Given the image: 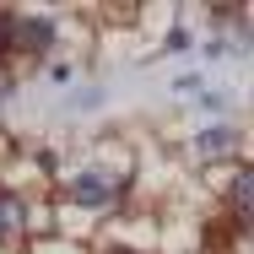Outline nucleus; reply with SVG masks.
Segmentation results:
<instances>
[{
    "mask_svg": "<svg viewBox=\"0 0 254 254\" xmlns=\"http://www.w3.org/2000/svg\"><path fill=\"white\" fill-rule=\"evenodd\" d=\"M114 190H119V179L108 173V168H87L76 184H70V195L81 205H103V200H114Z\"/></svg>",
    "mask_w": 254,
    "mask_h": 254,
    "instance_id": "f257e3e1",
    "label": "nucleus"
},
{
    "mask_svg": "<svg viewBox=\"0 0 254 254\" xmlns=\"http://www.w3.org/2000/svg\"><path fill=\"white\" fill-rule=\"evenodd\" d=\"M49 22H38V16H16V22H11V44H16V49H44V44H49Z\"/></svg>",
    "mask_w": 254,
    "mask_h": 254,
    "instance_id": "f03ea898",
    "label": "nucleus"
},
{
    "mask_svg": "<svg viewBox=\"0 0 254 254\" xmlns=\"http://www.w3.org/2000/svg\"><path fill=\"white\" fill-rule=\"evenodd\" d=\"M16 233H22V205L11 200V195H0V244L16 238Z\"/></svg>",
    "mask_w": 254,
    "mask_h": 254,
    "instance_id": "7ed1b4c3",
    "label": "nucleus"
},
{
    "mask_svg": "<svg viewBox=\"0 0 254 254\" xmlns=\"http://www.w3.org/2000/svg\"><path fill=\"white\" fill-rule=\"evenodd\" d=\"M227 146H233V135H227V125H211V130L200 135V157H222Z\"/></svg>",
    "mask_w": 254,
    "mask_h": 254,
    "instance_id": "20e7f679",
    "label": "nucleus"
},
{
    "mask_svg": "<svg viewBox=\"0 0 254 254\" xmlns=\"http://www.w3.org/2000/svg\"><path fill=\"white\" fill-rule=\"evenodd\" d=\"M249 195H254V173H238L233 179V211L238 216H249Z\"/></svg>",
    "mask_w": 254,
    "mask_h": 254,
    "instance_id": "39448f33",
    "label": "nucleus"
},
{
    "mask_svg": "<svg viewBox=\"0 0 254 254\" xmlns=\"http://www.w3.org/2000/svg\"><path fill=\"white\" fill-rule=\"evenodd\" d=\"M0 38H5V22H0Z\"/></svg>",
    "mask_w": 254,
    "mask_h": 254,
    "instance_id": "423d86ee",
    "label": "nucleus"
},
{
    "mask_svg": "<svg viewBox=\"0 0 254 254\" xmlns=\"http://www.w3.org/2000/svg\"><path fill=\"white\" fill-rule=\"evenodd\" d=\"M108 254H125V249H108Z\"/></svg>",
    "mask_w": 254,
    "mask_h": 254,
    "instance_id": "0eeeda50",
    "label": "nucleus"
}]
</instances>
